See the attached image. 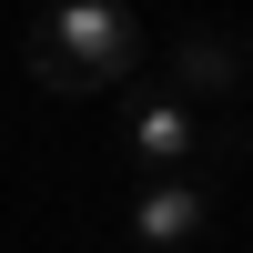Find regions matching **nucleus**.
Wrapping results in <instances>:
<instances>
[{"label": "nucleus", "mask_w": 253, "mask_h": 253, "mask_svg": "<svg viewBox=\"0 0 253 253\" xmlns=\"http://www.w3.org/2000/svg\"><path fill=\"white\" fill-rule=\"evenodd\" d=\"M31 71L41 91L81 101V91H112L122 71H142V31L122 0H61V10L31 20Z\"/></svg>", "instance_id": "nucleus-1"}, {"label": "nucleus", "mask_w": 253, "mask_h": 253, "mask_svg": "<svg viewBox=\"0 0 253 253\" xmlns=\"http://www.w3.org/2000/svg\"><path fill=\"white\" fill-rule=\"evenodd\" d=\"M122 152H132L142 172H162V182H193V162H223V152H243V142L203 132V112L172 101L162 81H132V91H122Z\"/></svg>", "instance_id": "nucleus-2"}, {"label": "nucleus", "mask_w": 253, "mask_h": 253, "mask_svg": "<svg viewBox=\"0 0 253 253\" xmlns=\"http://www.w3.org/2000/svg\"><path fill=\"white\" fill-rule=\"evenodd\" d=\"M243 71H253V51H243L233 31H182V41H172V71H162V91L203 112V101L243 91Z\"/></svg>", "instance_id": "nucleus-3"}, {"label": "nucleus", "mask_w": 253, "mask_h": 253, "mask_svg": "<svg viewBox=\"0 0 253 253\" xmlns=\"http://www.w3.org/2000/svg\"><path fill=\"white\" fill-rule=\"evenodd\" d=\"M203 223H213V193L203 182H142L132 193V243L142 253H182Z\"/></svg>", "instance_id": "nucleus-4"}]
</instances>
